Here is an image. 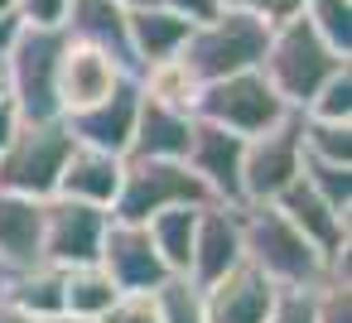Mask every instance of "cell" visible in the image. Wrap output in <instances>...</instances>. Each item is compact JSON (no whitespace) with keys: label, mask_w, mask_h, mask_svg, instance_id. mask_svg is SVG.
<instances>
[{"label":"cell","mask_w":352,"mask_h":323,"mask_svg":"<svg viewBox=\"0 0 352 323\" xmlns=\"http://www.w3.org/2000/svg\"><path fill=\"white\" fill-rule=\"evenodd\" d=\"M241 246L246 265L261 270L275 289H318L323 280L347 275V260L328 265L275 203H241Z\"/></svg>","instance_id":"1"},{"label":"cell","mask_w":352,"mask_h":323,"mask_svg":"<svg viewBox=\"0 0 352 323\" xmlns=\"http://www.w3.org/2000/svg\"><path fill=\"white\" fill-rule=\"evenodd\" d=\"M265 44H270V30L251 10H217L208 25L188 30V39L179 49V63L203 87V82H217V78H232V73H256L261 58H265Z\"/></svg>","instance_id":"2"},{"label":"cell","mask_w":352,"mask_h":323,"mask_svg":"<svg viewBox=\"0 0 352 323\" xmlns=\"http://www.w3.org/2000/svg\"><path fill=\"white\" fill-rule=\"evenodd\" d=\"M342 63H352V58H338V54L309 30V20L299 15V20L270 30V44H265V58H261V78L280 92V102H285L289 111H304L309 97H314Z\"/></svg>","instance_id":"3"},{"label":"cell","mask_w":352,"mask_h":323,"mask_svg":"<svg viewBox=\"0 0 352 323\" xmlns=\"http://www.w3.org/2000/svg\"><path fill=\"white\" fill-rule=\"evenodd\" d=\"M193 116L208 121V126H222L241 140L251 135H265L275 131L280 121H289L294 111L280 102V92L256 73H232V78H217V82H203L198 97H193Z\"/></svg>","instance_id":"4"},{"label":"cell","mask_w":352,"mask_h":323,"mask_svg":"<svg viewBox=\"0 0 352 323\" xmlns=\"http://www.w3.org/2000/svg\"><path fill=\"white\" fill-rule=\"evenodd\" d=\"M203 179L184 159H126L121 169V193L111 203L116 222H150L169 208H208Z\"/></svg>","instance_id":"5"},{"label":"cell","mask_w":352,"mask_h":323,"mask_svg":"<svg viewBox=\"0 0 352 323\" xmlns=\"http://www.w3.org/2000/svg\"><path fill=\"white\" fill-rule=\"evenodd\" d=\"M68 150L73 135L63 131V121H25L15 140L0 150V193H15L30 203L54 198Z\"/></svg>","instance_id":"6"},{"label":"cell","mask_w":352,"mask_h":323,"mask_svg":"<svg viewBox=\"0 0 352 323\" xmlns=\"http://www.w3.org/2000/svg\"><path fill=\"white\" fill-rule=\"evenodd\" d=\"M63 30H20L15 49L6 54L10 68V102L20 107L25 121H63L58 116V54H63Z\"/></svg>","instance_id":"7"},{"label":"cell","mask_w":352,"mask_h":323,"mask_svg":"<svg viewBox=\"0 0 352 323\" xmlns=\"http://www.w3.org/2000/svg\"><path fill=\"white\" fill-rule=\"evenodd\" d=\"M44 227H39V256L54 270H73V265H92L102 251V236L111 227V212L73 203V198H44L39 203Z\"/></svg>","instance_id":"8"},{"label":"cell","mask_w":352,"mask_h":323,"mask_svg":"<svg viewBox=\"0 0 352 323\" xmlns=\"http://www.w3.org/2000/svg\"><path fill=\"white\" fill-rule=\"evenodd\" d=\"M294 179H299V116L246 140V150H241V203H275Z\"/></svg>","instance_id":"9"},{"label":"cell","mask_w":352,"mask_h":323,"mask_svg":"<svg viewBox=\"0 0 352 323\" xmlns=\"http://www.w3.org/2000/svg\"><path fill=\"white\" fill-rule=\"evenodd\" d=\"M97 265L111 275V285L121 294H155L169 280V270H164V260H160V251H155V241L140 222H116L111 217V227L102 236V251H97Z\"/></svg>","instance_id":"10"},{"label":"cell","mask_w":352,"mask_h":323,"mask_svg":"<svg viewBox=\"0 0 352 323\" xmlns=\"http://www.w3.org/2000/svg\"><path fill=\"white\" fill-rule=\"evenodd\" d=\"M126 78V73L107 49L97 44H82V39H63V54H58V116H73L102 97H111Z\"/></svg>","instance_id":"11"},{"label":"cell","mask_w":352,"mask_h":323,"mask_svg":"<svg viewBox=\"0 0 352 323\" xmlns=\"http://www.w3.org/2000/svg\"><path fill=\"white\" fill-rule=\"evenodd\" d=\"M241 260H246V246H241V208L208 203L198 212V227H193V260H188V275L184 280L198 285V289H208L222 275H232Z\"/></svg>","instance_id":"12"},{"label":"cell","mask_w":352,"mask_h":323,"mask_svg":"<svg viewBox=\"0 0 352 323\" xmlns=\"http://www.w3.org/2000/svg\"><path fill=\"white\" fill-rule=\"evenodd\" d=\"M135 116H140V82L126 78L111 97L63 116V131L73 135V145H92V150H107V155L126 159L131 135H135Z\"/></svg>","instance_id":"13"},{"label":"cell","mask_w":352,"mask_h":323,"mask_svg":"<svg viewBox=\"0 0 352 323\" xmlns=\"http://www.w3.org/2000/svg\"><path fill=\"white\" fill-rule=\"evenodd\" d=\"M241 150H246L241 135H232L222 126H208V121L193 126V145H188L184 164L203 179L212 203L241 208Z\"/></svg>","instance_id":"14"},{"label":"cell","mask_w":352,"mask_h":323,"mask_svg":"<svg viewBox=\"0 0 352 323\" xmlns=\"http://www.w3.org/2000/svg\"><path fill=\"white\" fill-rule=\"evenodd\" d=\"M275 208L304 232V241H309L328 265H342V260H347V251H352V217L333 212L304 179H294V183L275 198Z\"/></svg>","instance_id":"15"},{"label":"cell","mask_w":352,"mask_h":323,"mask_svg":"<svg viewBox=\"0 0 352 323\" xmlns=\"http://www.w3.org/2000/svg\"><path fill=\"white\" fill-rule=\"evenodd\" d=\"M275 294H280V289H275L261 270H251V265L241 260L232 275H222L217 285L203 289V318H208V323H265Z\"/></svg>","instance_id":"16"},{"label":"cell","mask_w":352,"mask_h":323,"mask_svg":"<svg viewBox=\"0 0 352 323\" xmlns=\"http://www.w3.org/2000/svg\"><path fill=\"white\" fill-rule=\"evenodd\" d=\"M121 169H126L121 155H107V150H92V145H73L68 159H63V174H58L54 193L111 212V203L121 193Z\"/></svg>","instance_id":"17"},{"label":"cell","mask_w":352,"mask_h":323,"mask_svg":"<svg viewBox=\"0 0 352 323\" xmlns=\"http://www.w3.org/2000/svg\"><path fill=\"white\" fill-rule=\"evenodd\" d=\"M193 126H198L193 111L150 102L140 92V116H135V135H131L126 159H184L193 145Z\"/></svg>","instance_id":"18"},{"label":"cell","mask_w":352,"mask_h":323,"mask_svg":"<svg viewBox=\"0 0 352 323\" xmlns=\"http://www.w3.org/2000/svg\"><path fill=\"white\" fill-rule=\"evenodd\" d=\"M193 25H184L179 15H169L164 5H140V10H126V44H131V63H135V78L164 58H179L184 39H188Z\"/></svg>","instance_id":"19"},{"label":"cell","mask_w":352,"mask_h":323,"mask_svg":"<svg viewBox=\"0 0 352 323\" xmlns=\"http://www.w3.org/2000/svg\"><path fill=\"white\" fill-rule=\"evenodd\" d=\"M63 34L107 49L126 73H135V63H131V44H126V5H121V0H68Z\"/></svg>","instance_id":"20"},{"label":"cell","mask_w":352,"mask_h":323,"mask_svg":"<svg viewBox=\"0 0 352 323\" xmlns=\"http://www.w3.org/2000/svg\"><path fill=\"white\" fill-rule=\"evenodd\" d=\"M39 227H44L39 203L0 193V285L44 260L39 256Z\"/></svg>","instance_id":"21"},{"label":"cell","mask_w":352,"mask_h":323,"mask_svg":"<svg viewBox=\"0 0 352 323\" xmlns=\"http://www.w3.org/2000/svg\"><path fill=\"white\" fill-rule=\"evenodd\" d=\"M0 304H10V309H20V313H30L39 323H54L63 313V270L39 260V265L10 275L0 285Z\"/></svg>","instance_id":"22"},{"label":"cell","mask_w":352,"mask_h":323,"mask_svg":"<svg viewBox=\"0 0 352 323\" xmlns=\"http://www.w3.org/2000/svg\"><path fill=\"white\" fill-rule=\"evenodd\" d=\"M198 212H203V208H169V212H160V217L140 222V227L150 232V241H155V251H160V260H164V270H169V275H188Z\"/></svg>","instance_id":"23"},{"label":"cell","mask_w":352,"mask_h":323,"mask_svg":"<svg viewBox=\"0 0 352 323\" xmlns=\"http://www.w3.org/2000/svg\"><path fill=\"white\" fill-rule=\"evenodd\" d=\"M116 299H121V289L111 285V275L97 260L63 270V313H73V318H102Z\"/></svg>","instance_id":"24"},{"label":"cell","mask_w":352,"mask_h":323,"mask_svg":"<svg viewBox=\"0 0 352 323\" xmlns=\"http://www.w3.org/2000/svg\"><path fill=\"white\" fill-rule=\"evenodd\" d=\"M299 155L352 169V121H309V116H299Z\"/></svg>","instance_id":"25"},{"label":"cell","mask_w":352,"mask_h":323,"mask_svg":"<svg viewBox=\"0 0 352 323\" xmlns=\"http://www.w3.org/2000/svg\"><path fill=\"white\" fill-rule=\"evenodd\" d=\"M135 82H140V92H145L150 102H164V107H179V111H193L198 82H193V73H188L179 58H164V63L145 68Z\"/></svg>","instance_id":"26"},{"label":"cell","mask_w":352,"mask_h":323,"mask_svg":"<svg viewBox=\"0 0 352 323\" xmlns=\"http://www.w3.org/2000/svg\"><path fill=\"white\" fill-rule=\"evenodd\" d=\"M304 20L338 58H352V0H304Z\"/></svg>","instance_id":"27"},{"label":"cell","mask_w":352,"mask_h":323,"mask_svg":"<svg viewBox=\"0 0 352 323\" xmlns=\"http://www.w3.org/2000/svg\"><path fill=\"white\" fill-rule=\"evenodd\" d=\"M299 179L342 217H352V169L347 164H323V159H309L299 155Z\"/></svg>","instance_id":"28"},{"label":"cell","mask_w":352,"mask_h":323,"mask_svg":"<svg viewBox=\"0 0 352 323\" xmlns=\"http://www.w3.org/2000/svg\"><path fill=\"white\" fill-rule=\"evenodd\" d=\"M155 309H160V323H208L203 318V289L188 285L184 275H169L155 289Z\"/></svg>","instance_id":"29"},{"label":"cell","mask_w":352,"mask_h":323,"mask_svg":"<svg viewBox=\"0 0 352 323\" xmlns=\"http://www.w3.org/2000/svg\"><path fill=\"white\" fill-rule=\"evenodd\" d=\"M299 116H309V121H352V63H342V68L309 97V107H304Z\"/></svg>","instance_id":"30"},{"label":"cell","mask_w":352,"mask_h":323,"mask_svg":"<svg viewBox=\"0 0 352 323\" xmlns=\"http://www.w3.org/2000/svg\"><path fill=\"white\" fill-rule=\"evenodd\" d=\"M314 323H352V280L333 275L314 289Z\"/></svg>","instance_id":"31"},{"label":"cell","mask_w":352,"mask_h":323,"mask_svg":"<svg viewBox=\"0 0 352 323\" xmlns=\"http://www.w3.org/2000/svg\"><path fill=\"white\" fill-rule=\"evenodd\" d=\"M265 323H314V289H280Z\"/></svg>","instance_id":"32"},{"label":"cell","mask_w":352,"mask_h":323,"mask_svg":"<svg viewBox=\"0 0 352 323\" xmlns=\"http://www.w3.org/2000/svg\"><path fill=\"white\" fill-rule=\"evenodd\" d=\"M102 323H160V309H155V294H121Z\"/></svg>","instance_id":"33"},{"label":"cell","mask_w":352,"mask_h":323,"mask_svg":"<svg viewBox=\"0 0 352 323\" xmlns=\"http://www.w3.org/2000/svg\"><path fill=\"white\" fill-rule=\"evenodd\" d=\"M68 0H20V20L30 30H63Z\"/></svg>","instance_id":"34"},{"label":"cell","mask_w":352,"mask_h":323,"mask_svg":"<svg viewBox=\"0 0 352 323\" xmlns=\"http://www.w3.org/2000/svg\"><path fill=\"white\" fill-rule=\"evenodd\" d=\"M251 15L265 30H280V25H289V20L304 15V0H251Z\"/></svg>","instance_id":"35"},{"label":"cell","mask_w":352,"mask_h":323,"mask_svg":"<svg viewBox=\"0 0 352 323\" xmlns=\"http://www.w3.org/2000/svg\"><path fill=\"white\" fill-rule=\"evenodd\" d=\"M155 5H164L169 15H179L184 25H208L217 15V0H155Z\"/></svg>","instance_id":"36"},{"label":"cell","mask_w":352,"mask_h":323,"mask_svg":"<svg viewBox=\"0 0 352 323\" xmlns=\"http://www.w3.org/2000/svg\"><path fill=\"white\" fill-rule=\"evenodd\" d=\"M25 126V116H20V107L10 102V97H0V150H6L10 140H15V131Z\"/></svg>","instance_id":"37"},{"label":"cell","mask_w":352,"mask_h":323,"mask_svg":"<svg viewBox=\"0 0 352 323\" xmlns=\"http://www.w3.org/2000/svg\"><path fill=\"white\" fill-rule=\"evenodd\" d=\"M20 30H25V20H20V15H6V20H0V58H6V54L15 49Z\"/></svg>","instance_id":"38"},{"label":"cell","mask_w":352,"mask_h":323,"mask_svg":"<svg viewBox=\"0 0 352 323\" xmlns=\"http://www.w3.org/2000/svg\"><path fill=\"white\" fill-rule=\"evenodd\" d=\"M0 323H39V318L20 313V309H10V304H0Z\"/></svg>","instance_id":"39"},{"label":"cell","mask_w":352,"mask_h":323,"mask_svg":"<svg viewBox=\"0 0 352 323\" xmlns=\"http://www.w3.org/2000/svg\"><path fill=\"white\" fill-rule=\"evenodd\" d=\"M0 97H10V68H6V58H0Z\"/></svg>","instance_id":"40"},{"label":"cell","mask_w":352,"mask_h":323,"mask_svg":"<svg viewBox=\"0 0 352 323\" xmlns=\"http://www.w3.org/2000/svg\"><path fill=\"white\" fill-rule=\"evenodd\" d=\"M217 10H251V0H217Z\"/></svg>","instance_id":"41"},{"label":"cell","mask_w":352,"mask_h":323,"mask_svg":"<svg viewBox=\"0 0 352 323\" xmlns=\"http://www.w3.org/2000/svg\"><path fill=\"white\" fill-rule=\"evenodd\" d=\"M6 15H20V0H0V20Z\"/></svg>","instance_id":"42"},{"label":"cell","mask_w":352,"mask_h":323,"mask_svg":"<svg viewBox=\"0 0 352 323\" xmlns=\"http://www.w3.org/2000/svg\"><path fill=\"white\" fill-rule=\"evenodd\" d=\"M54 323H102V318H73V313H58Z\"/></svg>","instance_id":"43"},{"label":"cell","mask_w":352,"mask_h":323,"mask_svg":"<svg viewBox=\"0 0 352 323\" xmlns=\"http://www.w3.org/2000/svg\"><path fill=\"white\" fill-rule=\"evenodd\" d=\"M126 10H140V5H155V0H121Z\"/></svg>","instance_id":"44"}]
</instances>
